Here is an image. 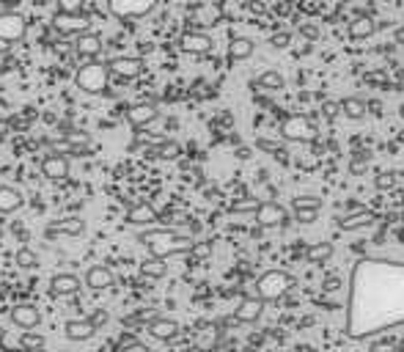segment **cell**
I'll return each mask as SVG.
<instances>
[{"mask_svg":"<svg viewBox=\"0 0 404 352\" xmlns=\"http://www.w3.org/2000/svg\"><path fill=\"white\" fill-rule=\"evenodd\" d=\"M165 273H168V264L162 262V259H146V262H140V275L143 278H154V281H160V278H165Z\"/></svg>","mask_w":404,"mask_h":352,"instance_id":"cell-29","label":"cell"},{"mask_svg":"<svg viewBox=\"0 0 404 352\" xmlns=\"http://www.w3.org/2000/svg\"><path fill=\"white\" fill-rule=\"evenodd\" d=\"M289 42H292V34H286V31H283V34H275V36L270 39V45L278 47V50H281V47H289Z\"/></svg>","mask_w":404,"mask_h":352,"instance_id":"cell-42","label":"cell"},{"mask_svg":"<svg viewBox=\"0 0 404 352\" xmlns=\"http://www.w3.org/2000/svg\"><path fill=\"white\" fill-rule=\"evenodd\" d=\"M256 149L270 151V154H275V157H283V154H286V146L278 143V140H270V138H256Z\"/></svg>","mask_w":404,"mask_h":352,"instance_id":"cell-33","label":"cell"},{"mask_svg":"<svg viewBox=\"0 0 404 352\" xmlns=\"http://www.w3.org/2000/svg\"><path fill=\"white\" fill-rule=\"evenodd\" d=\"M42 344H45V336H39V333H31V330H28V333H23V338H20V349H17V352H23V349H25V352H31V349H39Z\"/></svg>","mask_w":404,"mask_h":352,"instance_id":"cell-34","label":"cell"},{"mask_svg":"<svg viewBox=\"0 0 404 352\" xmlns=\"http://www.w3.org/2000/svg\"><path fill=\"white\" fill-rule=\"evenodd\" d=\"M157 118V105L154 102H138V105H132L129 110H127V121L132 124V127H146V124H151Z\"/></svg>","mask_w":404,"mask_h":352,"instance_id":"cell-20","label":"cell"},{"mask_svg":"<svg viewBox=\"0 0 404 352\" xmlns=\"http://www.w3.org/2000/svg\"><path fill=\"white\" fill-rule=\"evenodd\" d=\"M316 210H294V221L297 223H314L316 221Z\"/></svg>","mask_w":404,"mask_h":352,"instance_id":"cell-39","label":"cell"},{"mask_svg":"<svg viewBox=\"0 0 404 352\" xmlns=\"http://www.w3.org/2000/svg\"><path fill=\"white\" fill-rule=\"evenodd\" d=\"M151 157H160V160H176V157H179V143H176V140H160V143L151 149Z\"/></svg>","mask_w":404,"mask_h":352,"instance_id":"cell-30","label":"cell"},{"mask_svg":"<svg viewBox=\"0 0 404 352\" xmlns=\"http://www.w3.org/2000/svg\"><path fill=\"white\" fill-rule=\"evenodd\" d=\"M88 322H91V325H94V327L99 330V327H105V325L110 322V314H108L105 308H94V314L88 316Z\"/></svg>","mask_w":404,"mask_h":352,"instance_id":"cell-37","label":"cell"},{"mask_svg":"<svg viewBox=\"0 0 404 352\" xmlns=\"http://www.w3.org/2000/svg\"><path fill=\"white\" fill-rule=\"evenodd\" d=\"M138 242H143L151 253V259H168V256H179V253H190L195 240L190 234L173 231V229H149L138 234Z\"/></svg>","mask_w":404,"mask_h":352,"instance_id":"cell-2","label":"cell"},{"mask_svg":"<svg viewBox=\"0 0 404 352\" xmlns=\"http://www.w3.org/2000/svg\"><path fill=\"white\" fill-rule=\"evenodd\" d=\"M396 325H404V264L357 262L349 289V336L366 338Z\"/></svg>","mask_w":404,"mask_h":352,"instance_id":"cell-1","label":"cell"},{"mask_svg":"<svg viewBox=\"0 0 404 352\" xmlns=\"http://www.w3.org/2000/svg\"><path fill=\"white\" fill-rule=\"evenodd\" d=\"M3 341H6V330H3V327H0V344H3Z\"/></svg>","mask_w":404,"mask_h":352,"instance_id":"cell-48","label":"cell"},{"mask_svg":"<svg viewBox=\"0 0 404 352\" xmlns=\"http://www.w3.org/2000/svg\"><path fill=\"white\" fill-rule=\"evenodd\" d=\"M262 311H264V303H262L256 294H248V297H242L240 305L234 308V319L242 322V325H251V322H256V319L262 316Z\"/></svg>","mask_w":404,"mask_h":352,"instance_id":"cell-18","label":"cell"},{"mask_svg":"<svg viewBox=\"0 0 404 352\" xmlns=\"http://www.w3.org/2000/svg\"><path fill=\"white\" fill-rule=\"evenodd\" d=\"M83 231H86V221L77 218V215L53 221V223H47V229H45L47 237H80Z\"/></svg>","mask_w":404,"mask_h":352,"instance_id":"cell-11","label":"cell"},{"mask_svg":"<svg viewBox=\"0 0 404 352\" xmlns=\"http://www.w3.org/2000/svg\"><path fill=\"white\" fill-rule=\"evenodd\" d=\"M105 66H108V75H116V77H121V80H132V77H138V72H140L143 64H140V58L118 55V58L108 61Z\"/></svg>","mask_w":404,"mask_h":352,"instance_id":"cell-15","label":"cell"},{"mask_svg":"<svg viewBox=\"0 0 404 352\" xmlns=\"http://www.w3.org/2000/svg\"><path fill=\"white\" fill-rule=\"evenodd\" d=\"M330 256H333V245L330 242H314V245L305 248V259L311 264H325Z\"/></svg>","mask_w":404,"mask_h":352,"instance_id":"cell-28","label":"cell"},{"mask_svg":"<svg viewBox=\"0 0 404 352\" xmlns=\"http://www.w3.org/2000/svg\"><path fill=\"white\" fill-rule=\"evenodd\" d=\"M25 204L23 193L12 185H0V215H12Z\"/></svg>","mask_w":404,"mask_h":352,"instance_id":"cell-21","label":"cell"},{"mask_svg":"<svg viewBox=\"0 0 404 352\" xmlns=\"http://www.w3.org/2000/svg\"><path fill=\"white\" fill-rule=\"evenodd\" d=\"M311 50H314V47H311V42H308V39H300V42L294 45V55H297V58H300V55H308Z\"/></svg>","mask_w":404,"mask_h":352,"instance_id":"cell-44","label":"cell"},{"mask_svg":"<svg viewBox=\"0 0 404 352\" xmlns=\"http://www.w3.org/2000/svg\"><path fill=\"white\" fill-rule=\"evenodd\" d=\"M259 204H262V201H256V199H251V201H237V204L231 207V212H256Z\"/></svg>","mask_w":404,"mask_h":352,"instance_id":"cell-38","label":"cell"},{"mask_svg":"<svg viewBox=\"0 0 404 352\" xmlns=\"http://www.w3.org/2000/svg\"><path fill=\"white\" fill-rule=\"evenodd\" d=\"M50 294L53 297H75L80 289H83V281L75 275V273H58L50 278Z\"/></svg>","mask_w":404,"mask_h":352,"instance_id":"cell-10","label":"cell"},{"mask_svg":"<svg viewBox=\"0 0 404 352\" xmlns=\"http://www.w3.org/2000/svg\"><path fill=\"white\" fill-rule=\"evenodd\" d=\"M86 0H58V14H83Z\"/></svg>","mask_w":404,"mask_h":352,"instance_id":"cell-35","label":"cell"},{"mask_svg":"<svg viewBox=\"0 0 404 352\" xmlns=\"http://www.w3.org/2000/svg\"><path fill=\"white\" fill-rule=\"evenodd\" d=\"M294 286V278L289 275V273H283V270H267L259 281H256V297L262 300V303H267V300H281L289 289Z\"/></svg>","mask_w":404,"mask_h":352,"instance_id":"cell-3","label":"cell"},{"mask_svg":"<svg viewBox=\"0 0 404 352\" xmlns=\"http://www.w3.org/2000/svg\"><path fill=\"white\" fill-rule=\"evenodd\" d=\"M336 110H338V105H325V116H327V118H333Z\"/></svg>","mask_w":404,"mask_h":352,"instance_id":"cell-45","label":"cell"},{"mask_svg":"<svg viewBox=\"0 0 404 352\" xmlns=\"http://www.w3.org/2000/svg\"><path fill=\"white\" fill-rule=\"evenodd\" d=\"M181 352H212V349H207V347H187V349H181Z\"/></svg>","mask_w":404,"mask_h":352,"instance_id":"cell-46","label":"cell"},{"mask_svg":"<svg viewBox=\"0 0 404 352\" xmlns=\"http://www.w3.org/2000/svg\"><path fill=\"white\" fill-rule=\"evenodd\" d=\"M113 273H110V267H105V264H91L88 270H86V278H83V284L88 286V289H94V292H105V289H110L113 286Z\"/></svg>","mask_w":404,"mask_h":352,"instance_id":"cell-16","label":"cell"},{"mask_svg":"<svg viewBox=\"0 0 404 352\" xmlns=\"http://www.w3.org/2000/svg\"><path fill=\"white\" fill-rule=\"evenodd\" d=\"M286 86V80H283V75L281 72H264L262 77H259V88H267V91H281Z\"/></svg>","mask_w":404,"mask_h":352,"instance_id":"cell-31","label":"cell"},{"mask_svg":"<svg viewBox=\"0 0 404 352\" xmlns=\"http://www.w3.org/2000/svg\"><path fill=\"white\" fill-rule=\"evenodd\" d=\"M3 53H9V45H6V42H0V55H3Z\"/></svg>","mask_w":404,"mask_h":352,"instance_id":"cell-47","label":"cell"},{"mask_svg":"<svg viewBox=\"0 0 404 352\" xmlns=\"http://www.w3.org/2000/svg\"><path fill=\"white\" fill-rule=\"evenodd\" d=\"M374 34H377V23L371 17H357V20L349 23V36L352 39H368Z\"/></svg>","mask_w":404,"mask_h":352,"instance_id":"cell-26","label":"cell"},{"mask_svg":"<svg viewBox=\"0 0 404 352\" xmlns=\"http://www.w3.org/2000/svg\"><path fill=\"white\" fill-rule=\"evenodd\" d=\"M118 352H151L143 341H124L121 347H118Z\"/></svg>","mask_w":404,"mask_h":352,"instance_id":"cell-40","label":"cell"},{"mask_svg":"<svg viewBox=\"0 0 404 352\" xmlns=\"http://www.w3.org/2000/svg\"><path fill=\"white\" fill-rule=\"evenodd\" d=\"M75 53H77L83 61H97L99 53H102V36L94 34V31L77 36V39H75Z\"/></svg>","mask_w":404,"mask_h":352,"instance_id":"cell-14","label":"cell"},{"mask_svg":"<svg viewBox=\"0 0 404 352\" xmlns=\"http://www.w3.org/2000/svg\"><path fill=\"white\" fill-rule=\"evenodd\" d=\"M190 253H192V256H198V259H207V256L212 253V245H210V242H195Z\"/></svg>","mask_w":404,"mask_h":352,"instance_id":"cell-41","label":"cell"},{"mask_svg":"<svg viewBox=\"0 0 404 352\" xmlns=\"http://www.w3.org/2000/svg\"><path fill=\"white\" fill-rule=\"evenodd\" d=\"M253 215H256V223L262 229H275V226L286 223V210L281 204H275V201H262Z\"/></svg>","mask_w":404,"mask_h":352,"instance_id":"cell-9","label":"cell"},{"mask_svg":"<svg viewBox=\"0 0 404 352\" xmlns=\"http://www.w3.org/2000/svg\"><path fill=\"white\" fill-rule=\"evenodd\" d=\"M146 330H149V336L157 338V341H173V338L181 333L179 322L171 319V316H154V319L146 325Z\"/></svg>","mask_w":404,"mask_h":352,"instance_id":"cell-12","label":"cell"},{"mask_svg":"<svg viewBox=\"0 0 404 352\" xmlns=\"http://www.w3.org/2000/svg\"><path fill=\"white\" fill-rule=\"evenodd\" d=\"M53 28L61 34V36H69V39H77L83 34L91 31V14H55L53 17Z\"/></svg>","mask_w":404,"mask_h":352,"instance_id":"cell-6","label":"cell"},{"mask_svg":"<svg viewBox=\"0 0 404 352\" xmlns=\"http://www.w3.org/2000/svg\"><path fill=\"white\" fill-rule=\"evenodd\" d=\"M108 66L105 64H99V61H86L80 69H77V75H75V83H77V88L80 91H86V94H102L105 88H108Z\"/></svg>","mask_w":404,"mask_h":352,"instance_id":"cell-4","label":"cell"},{"mask_svg":"<svg viewBox=\"0 0 404 352\" xmlns=\"http://www.w3.org/2000/svg\"><path fill=\"white\" fill-rule=\"evenodd\" d=\"M281 138L289 140V143H311L316 138V127L308 116L294 113V116H286L281 121Z\"/></svg>","mask_w":404,"mask_h":352,"instance_id":"cell-5","label":"cell"},{"mask_svg":"<svg viewBox=\"0 0 404 352\" xmlns=\"http://www.w3.org/2000/svg\"><path fill=\"white\" fill-rule=\"evenodd\" d=\"M179 47H181L184 53H190V55H207V53L212 50V39H210L207 34L187 31V34H181V39H179Z\"/></svg>","mask_w":404,"mask_h":352,"instance_id":"cell-13","label":"cell"},{"mask_svg":"<svg viewBox=\"0 0 404 352\" xmlns=\"http://www.w3.org/2000/svg\"><path fill=\"white\" fill-rule=\"evenodd\" d=\"M338 110H341L346 118H352V121L366 118V102H363V99H357V97H346V99L338 105Z\"/></svg>","mask_w":404,"mask_h":352,"instance_id":"cell-27","label":"cell"},{"mask_svg":"<svg viewBox=\"0 0 404 352\" xmlns=\"http://www.w3.org/2000/svg\"><path fill=\"white\" fill-rule=\"evenodd\" d=\"M160 0H108V6L118 17H143L149 14Z\"/></svg>","mask_w":404,"mask_h":352,"instance_id":"cell-8","label":"cell"},{"mask_svg":"<svg viewBox=\"0 0 404 352\" xmlns=\"http://www.w3.org/2000/svg\"><path fill=\"white\" fill-rule=\"evenodd\" d=\"M12 322L28 333V330L39 327L42 314H39V308H36V305H31V303H20V305H14V308H12Z\"/></svg>","mask_w":404,"mask_h":352,"instance_id":"cell-17","label":"cell"},{"mask_svg":"<svg viewBox=\"0 0 404 352\" xmlns=\"http://www.w3.org/2000/svg\"><path fill=\"white\" fill-rule=\"evenodd\" d=\"M42 173L53 182H61V179L69 176V160L64 154H47L42 160Z\"/></svg>","mask_w":404,"mask_h":352,"instance_id":"cell-19","label":"cell"},{"mask_svg":"<svg viewBox=\"0 0 404 352\" xmlns=\"http://www.w3.org/2000/svg\"><path fill=\"white\" fill-rule=\"evenodd\" d=\"M294 210H322V199H316V196H300V199H294V204H292Z\"/></svg>","mask_w":404,"mask_h":352,"instance_id":"cell-36","label":"cell"},{"mask_svg":"<svg viewBox=\"0 0 404 352\" xmlns=\"http://www.w3.org/2000/svg\"><path fill=\"white\" fill-rule=\"evenodd\" d=\"M300 36H303V39H308V42H314V39L319 36V28L308 23V25H303V28H300Z\"/></svg>","mask_w":404,"mask_h":352,"instance_id":"cell-43","label":"cell"},{"mask_svg":"<svg viewBox=\"0 0 404 352\" xmlns=\"http://www.w3.org/2000/svg\"><path fill=\"white\" fill-rule=\"evenodd\" d=\"M14 262H17V267H23V270H34V267H39V256H36L31 248H20V251L14 253Z\"/></svg>","mask_w":404,"mask_h":352,"instance_id":"cell-32","label":"cell"},{"mask_svg":"<svg viewBox=\"0 0 404 352\" xmlns=\"http://www.w3.org/2000/svg\"><path fill=\"white\" fill-rule=\"evenodd\" d=\"M127 223H129V226H151V223H157V210H154L151 204L140 201V204H135V207L129 210Z\"/></svg>","mask_w":404,"mask_h":352,"instance_id":"cell-22","label":"cell"},{"mask_svg":"<svg viewBox=\"0 0 404 352\" xmlns=\"http://www.w3.org/2000/svg\"><path fill=\"white\" fill-rule=\"evenodd\" d=\"M64 333H66L69 341H88V338H94L97 327L88 319H69L66 327H64Z\"/></svg>","mask_w":404,"mask_h":352,"instance_id":"cell-23","label":"cell"},{"mask_svg":"<svg viewBox=\"0 0 404 352\" xmlns=\"http://www.w3.org/2000/svg\"><path fill=\"white\" fill-rule=\"evenodd\" d=\"M25 36V17L17 12H0V42L9 47Z\"/></svg>","mask_w":404,"mask_h":352,"instance_id":"cell-7","label":"cell"},{"mask_svg":"<svg viewBox=\"0 0 404 352\" xmlns=\"http://www.w3.org/2000/svg\"><path fill=\"white\" fill-rule=\"evenodd\" d=\"M374 223V215L371 212H355V215H344L341 221H338V229L341 231H357V229H366V226H371Z\"/></svg>","mask_w":404,"mask_h":352,"instance_id":"cell-24","label":"cell"},{"mask_svg":"<svg viewBox=\"0 0 404 352\" xmlns=\"http://www.w3.org/2000/svg\"><path fill=\"white\" fill-rule=\"evenodd\" d=\"M253 50H256V45H253L251 39L237 36V39H231V45H229V58H231V61H245V58L253 55Z\"/></svg>","mask_w":404,"mask_h":352,"instance_id":"cell-25","label":"cell"}]
</instances>
